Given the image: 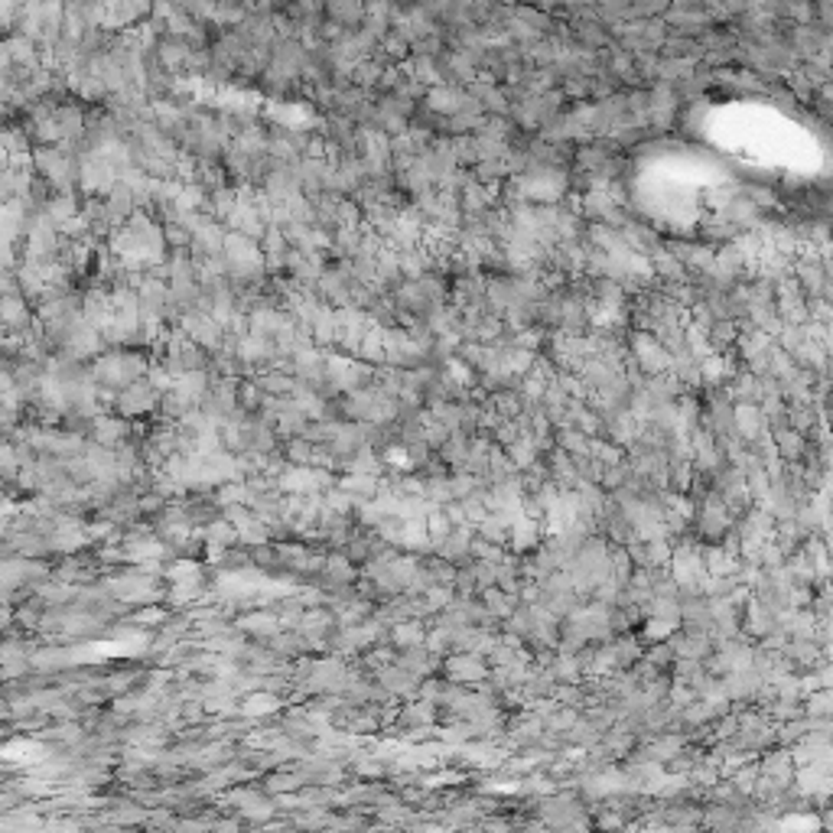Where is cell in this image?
Here are the masks:
<instances>
[{
  "instance_id": "3",
  "label": "cell",
  "mask_w": 833,
  "mask_h": 833,
  "mask_svg": "<svg viewBox=\"0 0 833 833\" xmlns=\"http://www.w3.org/2000/svg\"><path fill=\"white\" fill-rule=\"evenodd\" d=\"M303 785L306 781L300 772H277L264 781V791L273 797V795H283V791H303Z\"/></svg>"
},
{
  "instance_id": "7",
  "label": "cell",
  "mask_w": 833,
  "mask_h": 833,
  "mask_svg": "<svg viewBox=\"0 0 833 833\" xmlns=\"http://www.w3.org/2000/svg\"><path fill=\"white\" fill-rule=\"evenodd\" d=\"M14 261V248H10L7 238H0V267H7Z\"/></svg>"
},
{
  "instance_id": "5",
  "label": "cell",
  "mask_w": 833,
  "mask_h": 833,
  "mask_svg": "<svg viewBox=\"0 0 833 833\" xmlns=\"http://www.w3.org/2000/svg\"><path fill=\"white\" fill-rule=\"evenodd\" d=\"M244 629L261 632V635H277V619H273V615H248V619H244Z\"/></svg>"
},
{
  "instance_id": "4",
  "label": "cell",
  "mask_w": 833,
  "mask_h": 833,
  "mask_svg": "<svg viewBox=\"0 0 833 833\" xmlns=\"http://www.w3.org/2000/svg\"><path fill=\"white\" fill-rule=\"evenodd\" d=\"M281 706V700L273 697V694H251L248 700H244V713L248 716H258V713H273Z\"/></svg>"
},
{
  "instance_id": "2",
  "label": "cell",
  "mask_w": 833,
  "mask_h": 833,
  "mask_svg": "<svg viewBox=\"0 0 833 833\" xmlns=\"http://www.w3.org/2000/svg\"><path fill=\"white\" fill-rule=\"evenodd\" d=\"M447 674H449V681L466 684V681H482L488 671H485V664L478 661V654L462 652V654H456V658L447 661Z\"/></svg>"
},
{
  "instance_id": "1",
  "label": "cell",
  "mask_w": 833,
  "mask_h": 833,
  "mask_svg": "<svg viewBox=\"0 0 833 833\" xmlns=\"http://www.w3.org/2000/svg\"><path fill=\"white\" fill-rule=\"evenodd\" d=\"M228 801L235 804L238 818L251 820V824H267V820L277 814V801H273L267 791H258V788H235L228 795Z\"/></svg>"
},
{
  "instance_id": "6",
  "label": "cell",
  "mask_w": 833,
  "mask_h": 833,
  "mask_svg": "<svg viewBox=\"0 0 833 833\" xmlns=\"http://www.w3.org/2000/svg\"><path fill=\"white\" fill-rule=\"evenodd\" d=\"M14 462H16L14 449H10V447H4V443H0V469H14Z\"/></svg>"
}]
</instances>
